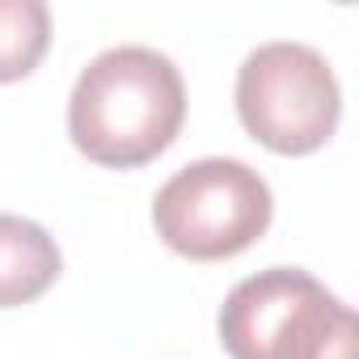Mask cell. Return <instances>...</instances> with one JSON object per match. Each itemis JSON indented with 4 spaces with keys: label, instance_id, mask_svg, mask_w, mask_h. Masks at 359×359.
Segmentation results:
<instances>
[{
    "label": "cell",
    "instance_id": "3",
    "mask_svg": "<svg viewBox=\"0 0 359 359\" xmlns=\"http://www.w3.org/2000/svg\"><path fill=\"white\" fill-rule=\"evenodd\" d=\"M275 216L271 187L258 169L233 156H203L177 169L156 191V237L182 258L220 262L250 250Z\"/></svg>",
    "mask_w": 359,
    "mask_h": 359
},
{
    "label": "cell",
    "instance_id": "2",
    "mask_svg": "<svg viewBox=\"0 0 359 359\" xmlns=\"http://www.w3.org/2000/svg\"><path fill=\"white\" fill-rule=\"evenodd\" d=\"M220 342L233 359H359V321L309 271L271 266L229 292Z\"/></svg>",
    "mask_w": 359,
    "mask_h": 359
},
{
    "label": "cell",
    "instance_id": "6",
    "mask_svg": "<svg viewBox=\"0 0 359 359\" xmlns=\"http://www.w3.org/2000/svg\"><path fill=\"white\" fill-rule=\"evenodd\" d=\"M51 43V9L43 0H0V85L39 68Z\"/></svg>",
    "mask_w": 359,
    "mask_h": 359
},
{
    "label": "cell",
    "instance_id": "1",
    "mask_svg": "<svg viewBox=\"0 0 359 359\" xmlns=\"http://www.w3.org/2000/svg\"><path fill=\"white\" fill-rule=\"evenodd\" d=\"M182 72L169 55L140 43H123L89 60L68 97L72 144L106 169H135L161 156L182 131Z\"/></svg>",
    "mask_w": 359,
    "mask_h": 359
},
{
    "label": "cell",
    "instance_id": "4",
    "mask_svg": "<svg viewBox=\"0 0 359 359\" xmlns=\"http://www.w3.org/2000/svg\"><path fill=\"white\" fill-rule=\"evenodd\" d=\"M237 114L245 131L271 152L304 156L334 135L342 89L321 51L275 39L245 55L237 72Z\"/></svg>",
    "mask_w": 359,
    "mask_h": 359
},
{
    "label": "cell",
    "instance_id": "5",
    "mask_svg": "<svg viewBox=\"0 0 359 359\" xmlns=\"http://www.w3.org/2000/svg\"><path fill=\"white\" fill-rule=\"evenodd\" d=\"M60 245L43 224L0 212V309L39 300L60 279Z\"/></svg>",
    "mask_w": 359,
    "mask_h": 359
}]
</instances>
